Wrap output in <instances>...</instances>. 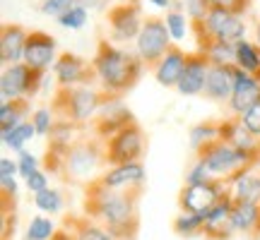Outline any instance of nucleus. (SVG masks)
Wrapping results in <instances>:
<instances>
[{
	"label": "nucleus",
	"mask_w": 260,
	"mask_h": 240,
	"mask_svg": "<svg viewBox=\"0 0 260 240\" xmlns=\"http://www.w3.org/2000/svg\"><path fill=\"white\" fill-rule=\"evenodd\" d=\"M258 99H260V77L246 72L239 65H234V94L232 101H229V111L234 115H243Z\"/></svg>",
	"instance_id": "nucleus-13"
},
{
	"label": "nucleus",
	"mask_w": 260,
	"mask_h": 240,
	"mask_svg": "<svg viewBox=\"0 0 260 240\" xmlns=\"http://www.w3.org/2000/svg\"><path fill=\"white\" fill-rule=\"evenodd\" d=\"M186 58L188 53L183 48L174 44V46L167 51V56L159 60V65L152 70L154 77H157V82L161 87H176L178 79H181V74H183V67H186Z\"/></svg>",
	"instance_id": "nucleus-18"
},
{
	"label": "nucleus",
	"mask_w": 260,
	"mask_h": 240,
	"mask_svg": "<svg viewBox=\"0 0 260 240\" xmlns=\"http://www.w3.org/2000/svg\"><path fill=\"white\" fill-rule=\"evenodd\" d=\"M75 5H77V0H44V3H41V12L48 15V17L60 19L65 12H70Z\"/></svg>",
	"instance_id": "nucleus-33"
},
{
	"label": "nucleus",
	"mask_w": 260,
	"mask_h": 240,
	"mask_svg": "<svg viewBox=\"0 0 260 240\" xmlns=\"http://www.w3.org/2000/svg\"><path fill=\"white\" fill-rule=\"evenodd\" d=\"M51 240H75V235H70V233H65V231H56V235Z\"/></svg>",
	"instance_id": "nucleus-43"
},
{
	"label": "nucleus",
	"mask_w": 260,
	"mask_h": 240,
	"mask_svg": "<svg viewBox=\"0 0 260 240\" xmlns=\"http://www.w3.org/2000/svg\"><path fill=\"white\" fill-rule=\"evenodd\" d=\"M232 223L239 233L260 235V204H246V202H234L232 207Z\"/></svg>",
	"instance_id": "nucleus-19"
},
{
	"label": "nucleus",
	"mask_w": 260,
	"mask_h": 240,
	"mask_svg": "<svg viewBox=\"0 0 260 240\" xmlns=\"http://www.w3.org/2000/svg\"><path fill=\"white\" fill-rule=\"evenodd\" d=\"M205 27L212 34L214 38L219 41H229V44H236L246 38V24H243V17L232 12L229 8H212L205 17Z\"/></svg>",
	"instance_id": "nucleus-11"
},
{
	"label": "nucleus",
	"mask_w": 260,
	"mask_h": 240,
	"mask_svg": "<svg viewBox=\"0 0 260 240\" xmlns=\"http://www.w3.org/2000/svg\"><path fill=\"white\" fill-rule=\"evenodd\" d=\"M241 120H243V125H246V128L251 130V132L255 135V137H260V99H258L255 103H253V106L248 108V111L243 113Z\"/></svg>",
	"instance_id": "nucleus-37"
},
{
	"label": "nucleus",
	"mask_w": 260,
	"mask_h": 240,
	"mask_svg": "<svg viewBox=\"0 0 260 240\" xmlns=\"http://www.w3.org/2000/svg\"><path fill=\"white\" fill-rule=\"evenodd\" d=\"M99 180L111 190H135V187H142V183H145V166L140 161L125 164V166H113Z\"/></svg>",
	"instance_id": "nucleus-17"
},
{
	"label": "nucleus",
	"mask_w": 260,
	"mask_h": 240,
	"mask_svg": "<svg viewBox=\"0 0 260 240\" xmlns=\"http://www.w3.org/2000/svg\"><path fill=\"white\" fill-rule=\"evenodd\" d=\"M222 137V123H212V120H205L200 125H195L190 130V147L200 149L207 142H214V139Z\"/></svg>",
	"instance_id": "nucleus-23"
},
{
	"label": "nucleus",
	"mask_w": 260,
	"mask_h": 240,
	"mask_svg": "<svg viewBox=\"0 0 260 240\" xmlns=\"http://www.w3.org/2000/svg\"><path fill=\"white\" fill-rule=\"evenodd\" d=\"M149 3L157 8H174V0H149Z\"/></svg>",
	"instance_id": "nucleus-42"
},
{
	"label": "nucleus",
	"mask_w": 260,
	"mask_h": 240,
	"mask_svg": "<svg viewBox=\"0 0 260 240\" xmlns=\"http://www.w3.org/2000/svg\"><path fill=\"white\" fill-rule=\"evenodd\" d=\"M34 202H37V207L41 209V212H48V214L60 212V207H63L60 192H58V190H48V187L46 190H41V192H37Z\"/></svg>",
	"instance_id": "nucleus-30"
},
{
	"label": "nucleus",
	"mask_w": 260,
	"mask_h": 240,
	"mask_svg": "<svg viewBox=\"0 0 260 240\" xmlns=\"http://www.w3.org/2000/svg\"><path fill=\"white\" fill-rule=\"evenodd\" d=\"M29 31L22 24H3L0 31V63L5 65H17L24 60V46H27Z\"/></svg>",
	"instance_id": "nucleus-16"
},
{
	"label": "nucleus",
	"mask_w": 260,
	"mask_h": 240,
	"mask_svg": "<svg viewBox=\"0 0 260 240\" xmlns=\"http://www.w3.org/2000/svg\"><path fill=\"white\" fill-rule=\"evenodd\" d=\"M58 24L65 29H82L87 24V10L82 5H75L70 12H65L63 17L58 19Z\"/></svg>",
	"instance_id": "nucleus-34"
},
{
	"label": "nucleus",
	"mask_w": 260,
	"mask_h": 240,
	"mask_svg": "<svg viewBox=\"0 0 260 240\" xmlns=\"http://www.w3.org/2000/svg\"><path fill=\"white\" fill-rule=\"evenodd\" d=\"M92 65L99 74V87L104 92L125 96V94L140 82L145 72V63L138 53H130L125 48L113 46L111 41H99Z\"/></svg>",
	"instance_id": "nucleus-2"
},
{
	"label": "nucleus",
	"mask_w": 260,
	"mask_h": 240,
	"mask_svg": "<svg viewBox=\"0 0 260 240\" xmlns=\"http://www.w3.org/2000/svg\"><path fill=\"white\" fill-rule=\"evenodd\" d=\"M31 123H34V128H37V135L48 137V132L53 128V123H56V115H53L51 108H37V111L31 113Z\"/></svg>",
	"instance_id": "nucleus-32"
},
{
	"label": "nucleus",
	"mask_w": 260,
	"mask_h": 240,
	"mask_svg": "<svg viewBox=\"0 0 260 240\" xmlns=\"http://www.w3.org/2000/svg\"><path fill=\"white\" fill-rule=\"evenodd\" d=\"M58 87H80V84H99V74L94 70L92 63H87L84 58L75 53H60L53 65Z\"/></svg>",
	"instance_id": "nucleus-9"
},
{
	"label": "nucleus",
	"mask_w": 260,
	"mask_h": 240,
	"mask_svg": "<svg viewBox=\"0 0 260 240\" xmlns=\"http://www.w3.org/2000/svg\"><path fill=\"white\" fill-rule=\"evenodd\" d=\"M255 44L260 46V24H258V29H255Z\"/></svg>",
	"instance_id": "nucleus-44"
},
{
	"label": "nucleus",
	"mask_w": 260,
	"mask_h": 240,
	"mask_svg": "<svg viewBox=\"0 0 260 240\" xmlns=\"http://www.w3.org/2000/svg\"><path fill=\"white\" fill-rule=\"evenodd\" d=\"M34 171H39V161H37V156H31L29 151H19V173H22V178L27 180Z\"/></svg>",
	"instance_id": "nucleus-39"
},
{
	"label": "nucleus",
	"mask_w": 260,
	"mask_h": 240,
	"mask_svg": "<svg viewBox=\"0 0 260 240\" xmlns=\"http://www.w3.org/2000/svg\"><path fill=\"white\" fill-rule=\"evenodd\" d=\"M106 142V164L111 166H125V164H135L145 154V130L140 128L138 120H133L130 125L116 132L113 137L104 139Z\"/></svg>",
	"instance_id": "nucleus-6"
},
{
	"label": "nucleus",
	"mask_w": 260,
	"mask_h": 240,
	"mask_svg": "<svg viewBox=\"0 0 260 240\" xmlns=\"http://www.w3.org/2000/svg\"><path fill=\"white\" fill-rule=\"evenodd\" d=\"M236 65L243 67L246 72L260 77V46L251 44V41H236Z\"/></svg>",
	"instance_id": "nucleus-22"
},
{
	"label": "nucleus",
	"mask_w": 260,
	"mask_h": 240,
	"mask_svg": "<svg viewBox=\"0 0 260 240\" xmlns=\"http://www.w3.org/2000/svg\"><path fill=\"white\" fill-rule=\"evenodd\" d=\"M234 202H246V204H260V173L246 171L234 180Z\"/></svg>",
	"instance_id": "nucleus-21"
},
{
	"label": "nucleus",
	"mask_w": 260,
	"mask_h": 240,
	"mask_svg": "<svg viewBox=\"0 0 260 240\" xmlns=\"http://www.w3.org/2000/svg\"><path fill=\"white\" fill-rule=\"evenodd\" d=\"M222 178H212L207 183H200V185H186L181 190V209L183 212H193V214H205L212 209V204L222 197Z\"/></svg>",
	"instance_id": "nucleus-10"
},
{
	"label": "nucleus",
	"mask_w": 260,
	"mask_h": 240,
	"mask_svg": "<svg viewBox=\"0 0 260 240\" xmlns=\"http://www.w3.org/2000/svg\"><path fill=\"white\" fill-rule=\"evenodd\" d=\"M210 5L212 8H229L232 12L236 15H246L248 10H251V0H210Z\"/></svg>",
	"instance_id": "nucleus-38"
},
{
	"label": "nucleus",
	"mask_w": 260,
	"mask_h": 240,
	"mask_svg": "<svg viewBox=\"0 0 260 240\" xmlns=\"http://www.w3.org/2000/svg\"><path fill=\"white\" fill-rule=\"evenodd\" d=\"M73 235H75V240H116L106 228L94 226L89 221H75Z\"/></svg>",
	"instance_id": "nucleus-28"
},
{
	"label": "nucleus",
	"mask_w": 260,
	"mask_h": 240,
	"mask_svg": "<svg viewBox=\"0 0 260 240\" xmlns=\"http://www.w3.org/2000/svg\"><path fill=\"white\" fill-rule=\"evenodd\" d=\"M186 180H188V185H200V183H207V180H212V173H210V168L205 166V161L195 158V164L190 166V171H188Z\"/></svg>",
	"instance_id": "nucleus-35"
},
{
	"label": "nucleus",
	"mask_w": 260,
	"mask_h": 240,
	"mask_svg": "<svg viewBox=\"0 0 260 240\" xmlns=\"http://www.w3.org/2000/svg\"><path fill=\"white\" fill-rule=\"evenodd\" d=\"M19 166L12 158H0V185H3V194L5 197H15L17 194V183H15V173Z\"/></svg>",
	"instance_id": "nucleus-27"
},
{
	"label": "nucleus",
	"mask_w": 260,
	"mask_h": 240,
	"mask_svg": "<svg viewBox=\"0 0 260 240\" xmlns=\"http://www.w3.org/2000/svg\"><path fill=\"white\" fill-rule=\"evenodd\" d=\"M171 46H174V38H171V31L167 27V19L161 17L145 19V24L140 29V36L135 38V53L142 58L145 67L154 70Z\"/></svg>",
	"instance_id": "nucleus-4"
},
{
	"label": "nucleus",
	"mask_w": 260,
	"mask_h": 240,
	"mask_svg": "<svg viewBox=\"0 0 260 240\" xmlns=\"http://www.w3.org/2000/svg\"><path fill=\"white\" fill-rule=\"evenodd\" d=\"M164 19H167V27H169V31H171V38H174V41H183V38H186V29H188V24H186V12L169 10Z\"/></svg>",
	"instance_id": "nucleus-31"
},
{
	"label": "nucleus",
	"mask_w": 260,
	"mask_h": 240,
	"mask_svg": "<svg viewBox=\"0 0 260 240\" xmlns=\"http://www.w3.org/2000/svg\"><path fill=\"white\" fill-rule=\"evenodd\" d=\"M27 187H29V190H31L34 194L41 192V190H46V187H48V178L44 176L41 171H34V173L27 178Z\"/></svg>",
	"instance_id": "nucleus-40"
},
{
	"label": "nucleus",
	"mask_w": 260,
	"mask_h": 240,
	"mask_svg": "<svg viewBox=\"0 0 260 240\" xmlns=\"http://www.w3.org/2000/svg\"><path fill=\"white\" fill-rule=\"evenodd\" d=\"M44 74L46 72L34 70L27 63L8 65L0 77V99L3 101H10V99H29L31 101L41 89Z\"/></svg>",
	"instance_id": "nucleus-7"
},
{
	"label": "nucleus",
	"mask_w": 260,
	"mask_h": 240,
	"mask_svg": "<svg viewBox=\"0 0 260 240\" xmlns=\"http://www.w3.org/2000/svg\"><path fill=\"white\" fill-rule=\"evenodd\" d=\"M34 135H37L34 123H31V120H24V123H22V125H17L12 132L3 135V142H5V147L15 149V151H22V149H24V144H27Z\"/></svg>",
	"instance_id": "nucleus-25"
},
{
	"label": "nucleus",
	"mask_w": 260,
	"mask_h": 240,
	"mask_svg": "<svg viewBox=\"0 0 260 240\" xmlns=\"http://www.w3.org/2000/svg\"><path fill=\"white\" fill-rule=\"evenodd\" d=\"M106 22L111 27L113 44H125V41L138 38L140 29L145 24L138 0H133V3H128V0L125 3H113L111 8L106 10Z\"/></svg>",
	"instance_id": "nucleus-8"
},
{
	"label": "nucleus",
	"mask_w": 260,
	"mask_h": 240,
	"mask_svg": "<svg viewBox=\"0 0 260 240\" xmlns=\"http://www.w3.org/2000/svg\"><path fill=\"white\" fill-rule=\"evenodd\" d=\"M203 226H205L203 214L183 212L176 221H174V231H176L178 235H195V233H203Z\"/></svg>",
	"instance_id": "nucleus-26"
},
{
	"label": "nucleus",
	"mask_w": 260,
	"mask_h": 240,
	"mask_svg": "<svg viewBox=\"0 0 260 240\" xmlns=\"http://www.w3.org/2000/svg\"><path fill=\"white\" fill-rule=\"evenodd\" d=\"M29 111H31L29 99H10V101L0 103V130H3V135H8L17 125H22L27 120Z\"/></svg>",
	"instance_id": "nucleus-20"
},
{
	"label": "nucleus",
	"mask_w": 260,
	"mask_h": 240,
	"mask_svg": "<svg viewBox=\"0 0 260 240\" xmlns=\"http://www.w3.org/2000/svg\"><path fill=\"white\" fill-rule=\"evenodd\" d=\"M135 190H111L102 180H92L87 187L84 209L89 216L99 219L116 240H135L138 233V194Z\"/></svg>",
	"instance_id": "nucleus-1"
},
{
	"label": "nucleus",
	"mask_w": 260,
	"mask_h": 240,
	"mask_svg": "<svg viewBox=\"0 0 260 240\" xmlns=\"http://www.w3.org/2000/svg\"><path fill=\"white\" fill-rule=\"evenodd\" d=\"M56 235V226L51 219L46 216H37V219H31L27 228V238L24 240H51Z\"/></svg>",
	"instance_id": "nucleus-29"
},
{
	"label": "nucleus",
	"mask_w": 260,
	"mask_h": 240,
	"mask_svg": "<svg viewBox=\"0 0 260 240\" xmlns=\"http://www.w3.org/2000/svg\"><path fill=\"white\" fill-rule=\"evenodd\" d=\"M56 38L46 34V31H41V29H34V31H29V38H27V46H24V60L22 63H27L29 67H34V70H41V72H46L48 67H53L56 65Z\"/></svg>",
	"instance_id": "nucleus-12"
},
{
	"label": "nucleus",
	"mask_w": 260,
	"mask_h": 240,
	"mask_svg": "<svg viewBox=\"0 0 260 240\" xmlns=\"http://www.w3.org/2000/svg\"><path fill=\"white\" fill-rule=\"evenodd\" d=\"M102 161H106V142L92 132V137H77L65 151L63 173L75 178H87L92 176L94 168Z\"/></svg>",
	"instance_id": "nucleus-5"
},
{
	"label": "nucleus",
	"mask_w": 260,
	"mask_h": 240,
	"mask_svg": "<svg viewBox=\"0 0 260 240\" xmlns=\"http://www.w3.org/2000/svg\"><path fill=\"white\" fill-rule=\"evenodd\" d=\"M236 65V63H234ZM234 65H210L200 96L214 103H229L234 94Z\"/></svg>",
	"instance_id": "nucleus-15"
},
{
	"label": "nucleus",
	"mask_w": 260,
	"mask_h": 240,
	"mask_svg": "<svg viewBox=\"0 0 260 240\" xmlns=\"http://www.w3.org/2000/svg\"><path fill=\"white\" fill-rule=\"evenodd\" d=\"M210 65L212 63H210L207 56L200 53V51L188 53L183 74H181V79H178V84H176L178 94H183V96H198V94H203L205 79H207V72H210Z\"/></svg>",
	"instance_id": "nucleus-14"
},
{
	"label": "nucleus",
	"mask_w": 260,
	"mask_h": 240,
	"mask_svg": "<svg viewBox=\"0 0 260 240\" xmlns=\"http://www.w3.org/2000/svg\"><path fill=\"white\" fill-rule=\"evenodd\" d=\"M77 5H82L84 10H92V8H102V0H77Z\"/></svg>",
	"instance_id": "nucleus-41"
},
{
	"label": "nucleus",
	"mask_w": 260,
	"mask_h": 240,
	"mask_svg": "<svg viewBox=\"0 0 260 240\" xmlns=\"http://www.w3.org/2000/svg\"><path fill=\"white\" fill-rule=\"evenodd\" d=\"M205 56L212 65H234L236 63V44L229 41H214L212 46L205 51Z\"/></svg>",
	"instance_id": "nucleus-24"
},
{
	"label": "nucleus",
	"mask_w": 260,
	"mask_h": 240,
	"mask_svg": "<svg viewBox=\"0 0 260 240\" xmlns=\"http://www.w3.org/2000/svg\"><path fill=\"white\" fill-rule=\"evenodd\" d=\"M116 94L104 92L102 87H89V84H80V87H58L51 101V111L56 120H73L80 125H89V120L96 118V113L102 111V106Z\"/></svg>",
	"instance_id": "nucleus-3"
},
{
	"label": "nucleus",
	"mask_w": 260,
	"mask_h": 240,
	"mask_svg": "<svg viewBox=\"0 0 260 240\" xmlns=\"http://www.w3.org/2000/svg\"><path fill=\"white\" fill-rule=\"evenodd\" d=\"M210 10H212L210 0H186V15L190 17V22H200V19H205Z\"/></svg>",
	"instance_id": "nucleus-36"
}]
</instances>
